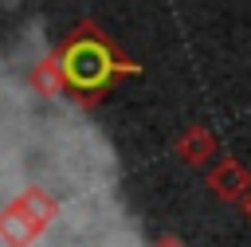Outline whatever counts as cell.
Masks as SVG:
<instances>
[{
    "label": "cell",
    "instance_id": "1",
    "mask_svg": "<svg viewBox=\"0 0 251 247\" xmlns=\"http://www.w3.org/2000/svg\"><path fill=\"white\" fill-rule=\"evenodd\" d=\"M122 63L106 51V43H98V39H75L71 47H67V55H63V74H67V82L75 86V90H82V94H90V90H102L110 78H114V71H118Z\"/></svg>",
    "mask_w": 251,
    "mask_h": 247
}]
</instances>
